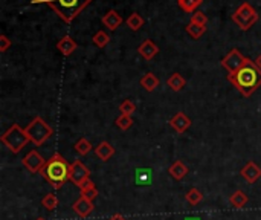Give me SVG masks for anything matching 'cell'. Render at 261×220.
Returning a JSON list of instances; mask_svg holds the SVG:
<instances>
[{
  "label": "cell",
  "instance_id": "1",
  "mask_svg": "<svg viewBox=\"0 0 261 220\" xmlns=\"http://www.w3.org/2000/svg\"><path fill=\"white\" fill-rule=\"evenodd\" d=\"M228 81L248 98L261 86V69L255 65V61H250L236 74H228Z\"/></svg>",
  "mask_w": 261,
  "mask_h": 220
},
{
  "label": "cell",
  "instance_id": "2",
  "mask_svg": "<svg viewBox=\"0 0 261 220\" xmlns=\"http://www.w3.org/2000/svg\"><path fill=\"white\" fill-rule=\"evenodd\" d=\"M42 176L55 188H60L70 179V165L60 153H54L46 161V165L42 170Z\"/></svg>",
  "mask_w": 261,
  "mask_h": 220
},
{
  "label": "cell",
  "instance_id": "3",
  "mask_svg": "<svg viewBox=\"0 0 261 220\" xmlns=\"http://www.w3.org/2000/svg\"><path fill=\"white\" fill-rule=\"evenodd\" d=\"M34 4L49 5L58 17H62L66 23H72L86 7L92 4V0H34Z\"/></svg>",
  "mask_w": 261,
  "mask_h": 220
},
{
  "label": "cell",
  "instance_id": "4",
  "mask_svg": "<svg viewBox=\"0 0 261 220\" xmlns=\"http://www.w3.org/2000/svg\"><path fill=\"white\" fill-rule=\"evenodd\" d=\"M24 130H26V135H28L29 141L37 147L43 145L54 135V129L42 116L34 118L31 122H29V125Z\"/></svg>",
  "mask_w": 261,
  "mask_h": 220
},
{
  "label": "cell",
  "instance_id": "5",
  "mask_svg": "<svg viewBox=\"0 0 261 220\" xmlns=\"http://www.w3.org/2000/svg\"><path fill=\"white\" fill-rule=\"evenodd\" d=\"M2 142L8 147L10 151L17 154L28 145V142H31V141H29V138L26 135V130H23L18 124H12L2 135Z\"/></svg>",
  "mask_w": 261,
  "mask_h": 220
},
{
  "label": "cell",
  "instance_id": "6",
  "mask_svg": "<svg viewBox=\"0 0 261 220\" xmlns=\"http://www.w3.org/2000/svg\"><path fill=\"white\" fill-rule=\"evenodd\" d=\"M232 20L236 22V25H238V28L242 31H248L258 22V13L254 10V7L250 4L244 2L243 5H240L236 10L234 14H232Z\"/></svg>",
  "mask_w": 261,
  "mask_h": 220
},
{
  "label": "cell",
  "instance_id": "7",
  "mask_svg": "<svg viewBox=\"0 0 261 220\" xmlns=\"http://www.w3.org/2000/svg\"><path fill=\"white\" fill-rule=\"evenodd\" d=\"M252 60L244 57L238 49H232L223 60H222V66L229 72V74H236L237 71H240L243 66H246L248 63H250Z\"/></svg>",
  "mask_w": 261,
  "mask_h": 220
},
{
  "label": "cell",
  "instance_id": "8",
  "mask_svg": "<svg viewBox=\"0 0 261 220\" xmlns=\"http://www.w3.org/2000/svg\"><path fill=\"white\" fill-rule=\"evenodd\" d=\"M22 164H23V167L29 173H42L43 167L46 165V159L43 158V156L37 150H31L23 158Z\"/></svg>",
  "mask_w": 261,
  "mask_h": 220
},
{
  "label": "cell",
  "instance_id": "9",
  "mask_svg": "<svg viewBox=\"0 0 261 220\" xmlns=\"http://www.w3.org/2000/svg\"><path fill=\"white\" fill-rule=\"evenodd\" d=\"M90 179V170L87 168L81 161H75L70 165V182H74L76 186H81L86 180Z\"/></svg>",
  "mask_w": 261,
  "mask_h": 220
},
{
  "label": "cell",
  "instance_id": "10",
  "mask_svg": "<svg viewBox=\"0 0 261 220\" xmlns=\"http://www.w3.org/2000/svg\"><path fill=\"white\" fill-rule=\"evenodd\" d=\"M72 209L75 211V214H76L78 217L86 218V217H89V215L94 212L95 206H94V202H92V200H89V199H86V197L81 196L80 199H76V200L74 202Z\"/></svg>",
  "mask_w": 261,
  "mask_h": 220
},
{
  "label": "cell",
  "instance_id": "11",
  "mask_svg": "<svg viewBox=\"0 0 261 220\" xmlns=\"http://www.w3.org/2000/svg\"><path fill=\"white\" fill-rule=\"evenodd\" d=\"M170 125H171V129H174L179 135H182L191 127V119L184 112H178L170 119Z\"/></svg>",
  "mask_w": 261,
  "mask_h": 220
},
{
  "label": "cell",
  "instance_id": "12",
  "mask_svg": "<svg viewBox=\"0 0 261 220\" xmlns=\"http://www.w3.org/2000/svg\"><path fill=\"white\" fill-rule=\"evenodd\" d=\"M240 174H242V177H243L248 183H255V182L261 177V168H260L255 162L249 161V162L242 168Z\"/></svg>",
  "mask_w": 261,
  "mask_h": 220
},
{
  "label": "cell",
  "instance_id": "13",
  "mask_svg": "<svg viewBox=\"0 0 261 220\" xmlns=\"http://www.w3.org/2000/svg\"><path fill=\"white\" fill-rule=\"evenodd\" d=\"M138 52H139V55H140L142 58H145V60H153V58L158 55L159 48H158V45H156L153 40H145V42H142L140 46L138 48Z\"/></svg>",
  "mask_w": 261,
  "mask_h": 220
},
{
  "label": "cell",
  "instance_id": "14",
  "mask_svg": "<svg viewBox=\"0 0 261 220\" xmlns=\"http://www.w3.org/2000/svg\"><path fill=\"white\" fill-rule=\"evenodd\" d=\"M121 23H122V17L114 10H110L102 16V25L110 31H116L121 26Z\"/></svg>",
  "mask_w": 261,
  "mask_h": 220
},
{
  "label": "cell",
  "instance_id": "15",
  "mask_svg": "<svg viewBox=\"0 0 261 220\" xmlns=\"http://www.w3.org/2000/svg\"><path fill=\"white\" fill-rule=\"evenodd\" d=\"M76 48H78L76 42L72 37H69V36L63 37L60 42L56 43V49L60 51V54L64 55V57H69L70 54H74L76 51Z\"/></svg>",
  "mask_w": 261,
  "mask_h": 220
},
{
  "label": "cell",
  "instance_id": "16",
  "mask_svg": "<svg viewBox=\"0 0 261 220\" xmlns=\"http://www.w3.org/2000/svg\"><path fill=\"white\" fill-rule=\"evenodd\" d=\"M95 154L98 159H101L102 162H107L114 154V147L110 142L102 141L101 144H98V147H95Z\"/></svg>",
  "mask_w": 261,
  "mask_h": 220
},
{
  "label": "cell",
  "instance_id": "17",
  "mask_svg": "<svg viewBox=\"0 0 261 220\" xmlns=\"http://www.w3.org/2000/svg\"><path fill=\"white\" fill-rule=\"evenodd\" d=\"M168 173L172 179L182 180L188 174V167L182 161H176V162H172V165L168 168Z\"/></svg>",
  "mask_w": 261,
  "mask_h": 220
},
{
  "label": "cell",
  "instance_id": "18",
  "mask_svg": "<svg viewBox=\"0 0 261 220\" xmlns=\"http://www.w3.org/2000/svg\"><path fill=\"white\" fill-rule=\"evenodd\" d=\"M80 191H81V196L86 197V199H89V200H95L98 197V190H96V186L95 183L89 179V180H86L81 186H80Z\"/></svg>",
  "mask_w": 261,
  "mask_h": 220
},
{
  "label": "cell",
  "instance_id": "19",
  "mask_svg": "<svg viewBox=\"0 0 261 220\" xmlns=\"http://www.w3.org/2000/svg\"><path fill=\"white\" fill-rule=\"evenodd\" d=\"M140 86L147 92H153L159 86V78L153 72H148L140 78Z\"/></svg>",
  "mask_w": 261,
  "mask_h": 220
},
{
  "label": "cell",
  "instance_id": "20",
  "mask_svg": "<svg viewBox=\"0 0 261 220\" xmlns=\"http://www.w3.org/2000/svg\"><path fill=\"white\" fill-rule=\"evenodd\" d=\"M229 202H230V205L234 206V208H243L249 202V197H248V194L244 191L237 190V191H234V193L230 194Z\"/></svg>",
  "mask_w": 261,
  "mask_h": 220
},
{
  "label": "cell",
  "instance_id": "21",
  "mask_svg": "<svg viewBox=\"0 0 261 220\" xmlns=\"http://www.w3.org/2000/svg\"><path fill=\"white\" fill-rule=\"evenodd\" d=\"M166 84H168V87H170L171 90H174V92H179V90H182V89L185 87L186 80H185V78H184L180 74H172V75L168 78Z\"/></svg>",
  "mask_w": 261,
  "mask_h": 220
},
{
  "label": "cell",
  "instance_id": "22",
  "mask_svg": "<svg viewBox=\"0 0 261 220\" xmlns=\"http://www.w3.org/2000/svg\"><path fill=\"white\" fill-rule=\"evenodd\" d=\"M185 199H186V202H188L190 205L196 206V205H198V203L203 200V193H202L200 190H197V188H191V190L186 191Z\"/></svg>",
  "mask_w": 261,
  "mask_h": 220
},
{
  "label": "cell",
  "instance_id": "23",
  "mask_svg": "<svg viewBox=\"0 0 261 220\" xmlns=\"http://www.w3.org/2000/svg\"><path fill=\"white\" fill-rule=\"evenodd\" d=\"M178 4L185 13H194L203 4V0H178Z\"/></svg>",
  "mask_w": 261,
  "mask_h": 220
},
{
  "label": "cell",
  "instance_id": "24",
  "mask_svg": "<svg viewBox=\"0 0 261 220\" xmlns=\"http://www.w3.org/2000/svg\"><path fill=\"white\" fill-rule=\"evenodd\" d=\"M94 148V145L90 144V141H87L86 138H80L75 144V150L78 154L81 156H86L87 153H90V150Z\"/></svg>",
  "mask_w": 261,
  "mask_h": 220
},
{
  "label": "cell",
  "instance_id": "25",
  "mask_svg": "<svg viewBox=\"0 0 261 220\" xmlns=\"http://www.w3.org/2000/svg\"><path fill=\"white\" fill-rule=\"evenodd\" d=\"M126 23H127V26L132 31H139L142 28V25H144V19L138 13H133V14L128 16V19L126 20Z\"/></svg>",
  "mask_w": 261,
  "mask_h": 220
},
{
  "label": "cell",
  "instance_id": "26",
  "mask_svg": "<svg viewBox=\"0 0 261 220\" xmlns=\"http://www.w3.org/2000/svg\"><path fill=\"white\" fill-rule=\"evenodd\" d=\"M206 31V26H202V25H196V23H190L186 26V33L192 37V39H200L203 34H205Z\"/></svg>",
  "mask_w": 261,
  "mask_h": 220
},
{
  "label": "cell",
  "instance_id": "27",
  "mask_svg": "<svg viewBox=\"0 0 261 220\" xmlns=\"http://www.w3.org/2000/svg\"><path fill=\"white\" fill-rule=\"evenodd\" d=\"M92 42L98 48H106L110 42V36L106 33V31H98V33L92 37Z\"/></svg>",
  "mask_w": 261,
  "mask_h": 220
},
{
  "label": "cell",
  "instance_id": "28",
  "mask_svg": "<svg viewBox=\"0 0 261 220\" xmlns=\"http://www.w3.org/2000/svg\"><path fill=\"white\" fill-rule=\"evenodd\" d=\"M42 205L48 209V211H54L58 205V199L54 193H48L43 199H42Z\"/></svg>",
  "mask_w": 261,
  "mask_h": 220
},
{
  "label": "cell",
  "instance_id": "29",
  "mask_svg": "<svg viewBox=\"0 0 261 220\" xmlns=\"http://www.w3.org/2000/svg\"><path fill=\"white\" fill-rule=\"evenodd\" d=\"M136 182L138 185H148L152 182V170H138Z\"/></svg>",
  "mask_w": 261,
  "mask_h": 220
},
{
  "label": "cell",
  "instance_id": "30",
  "mask_svg": "<svg viewBox=\"0 0 261 220\" xmlns=\"http://www.w3.org/2000/svg\"><path fill=\"white\" fill-rule=\"evenodd\" d=\"M116 125H118V129H121V130H128L133 125V118L128 115H121L116 119Z\"/></svg>",
  "mask_w": 261,
  "mask_h": 220
},
{
  "label": "cell",
  "instance_id": "31",
  "mask_svg": "<svg viewBox=\"0 0 261 220\" xmlns=\"http://www.w3.org/2000/svg\"><path fill=\"white\" fill-rule=\"evenodd\" d=\"M134 110H136V106H134V103L130 101V100H126V101L120 106L121 115H128V116H132V115L134 113Z\"/></svg>",
  "mask_w": 261,
  "mask_h": 220
},
{
  "label": "cell",
  "instance_id": "32",
  "mask_svg": "<svg viewBox=\"0 0 261 220\" xmlns=\"http://www.w3.org/2000/svg\"><path fill=\"white\" fill-rule=\"evenodd\" d=\"M191 23H196V25H202V26H205L208 23V17L205 13H202V11H196L192 13L191 16Z\"/></svg>",
  "mask_w": 261,
  "mask_h": 220
},
{
  "label": "cell",
  "instance_id": "33",
  "mask_svg": "<svg viewBox=\"0 0 261 220\" xmlns=\"http://www.w3.org/2000/svg\"><path fill=\"white\" fill-rule=\"evenodd\" d=\"M11 46V40L6 36H0V52H6Z\"/></svg>",
  "mask_w": 261,
  "mask_h": 220
},
{
  "label": "cell",
  "instance_id": "34",
  "mask_svg": "<svg viewBox=\"0 0 261 220\" xmlns=\"http://www.w3.org/2000/svg\"><path fill=\"white\" fill-rule=\"evenodd\" d=\"M108 220H127L122 214H113Z\"/></svg>",
  "mask_w": 261,
  "mask_h": 220
},
{
  "label": "cell",
  "instance_id": "35",
  "mask_svg": "<svg viewBox=\"0 0 261 220\" xmlns=\"http://www.w3.org/2000/svg\"><path fill=\"white\" fill-rule=\"evenodd\" d=\"M255 65H256V66H258L260 69H261V55H260V57L256 58V61H255Z\"/></svg>",
  "mask_w": 261,
  "mask_h": 220
},
{
  "label": "cell",
  "instance_id": "36",
  "mask_svg": "<svg viewBox=\"0 0 261 220\" xmlns=\"http://www.w3.org/2000/svg\"><path fill=\"white\" fill-rule=\"evenodd\" d=\"M37 220H46V218H43V217H40V218H37Z\"/></svg>",
  "mask_w": 261,
  "mask_h": 220
}]
</instances>
